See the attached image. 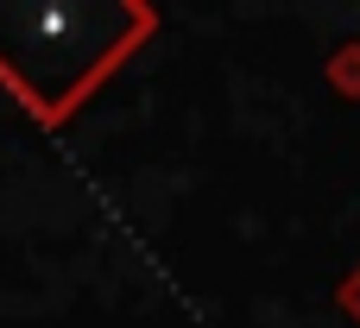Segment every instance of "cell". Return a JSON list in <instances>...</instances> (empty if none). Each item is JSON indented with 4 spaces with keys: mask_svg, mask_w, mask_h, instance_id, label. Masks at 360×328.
Returning <instances> with one entry per match:
<instances>
[{
    "mask_svg": "<svg viewBox=\"0 0 360 328\" xmlns=\"http://www.w3.org/2000/svg\"><path fill=\"white\" fill-rule=\"evenodd\" d=\"M342 310H348V316L360 322V265L348 272V278H342Z\"/></svg>",
    "mask_w": 360,
    "mask_h": 328,
    "instance_id": "2",
    "label": "cell"
},
{
    "mask_svg": "<svg viewBox=\"0 0 360 328\" xmlns=\"http://www.w3.org/2000/svg\"><path fill=\"white\" fill-rule=\"evenodd\" d=\"M152 32L146 6H19L0 13L6 44H44V63L13 82V95L38 120H63L82 107V95Z\"/></svg>",
    "mask_w": 360,
    "mask_h": 328,
    "instance_id": "1",
    "label": "cell"
}]
</instances>
